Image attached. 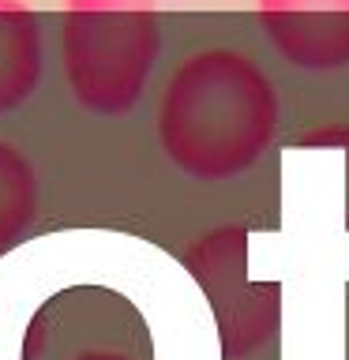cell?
<instances>
[{
	"label": "cell",
	"instance_id": "cell-7",
	"mask_svg": "<svg viewBox=\"0 0 349 360\" xmlns=\"http://www.w3.org/2000/svg\"><path fill=\"white\" fill-rule=\"evenodd\" d=\"M23 360H143L132 345L113 342V338H68V345H38V342H23Z\"/></svg>",
	"mask_w": 349,
	"mask_h": 360
},
{
	"label": "cell",
	"instance_id": "cell-5",
	"mask_svg": "<svg viewBox=\"0 0 349 360\" xmlns=\"http://www.w3.org/2000/svg\"><path fill=\"white\" fill-rule=\"evenodd\" d=\"M49 38L27 0H0V120L19 112L45 83Z\"/></svg>",
	"mask_w": 349,
	"mask_h": 360
},
{
	"label": "cell",
	"instance_id": "cell-8",
	"mask_svg": "<svg viewBox=\"0 0 349 360\" xmlns=\"http://www.w3.org/2000/svg\"><path fill=\"white\" fill-rule=\"evenodd\" d=\"M304 150H338L342 158V225L349 233V120H319L297 135Z\"/></svg>",
	"mask_w": 349,
	"mask_h": 360
},
{
	"label": "cell",
	"instance_id": "cell-6",
	"mask_svg": "<svg viewBox=\"0 0 349 360\" xmlns=\"http://www.w3.org/2000/svg\"><path fill=\"white\" fill-rule=\"evenodd\" d=\"M42 214V173L15 139L0 135V252L19 244Z\"/></svg>",
	"mask_w": 349,
	"mask_h": 360
},
{
	"label": "cell",
	"instance_id": "cell-3",
	"mask_svg": "<svg viewBox=\"0 0 349 360\" xmlns=\"http://www.w3.org/2000/svg\"><path fill=\"white\" fill-rule=\"evenodd\" d=\"M248 252L252 229L241 221L214 225L184 248V270L207 297L229 360L252 356L281 326V285L248 274Z\"/></svg>",
	"mask_w": 349,
	"mask_h": 360
},
{
	"label": "cell",
	"instance_id": "cell-1",
	"mask_svg": "<svg viewBox=\"0 0 349 360\" xmlns=\"http://www.w3.org/2000/svg\"><path fill=\"white\" fill-rule=\"evenodd\" d=\"M151 128L177 176L203 188L236 184L274 150L281 90L255 53L229 41L196 45L165 72Z\"/></svg>",
	"mask_w": 349,
	"mask_h": 360
},
{
	"label": "cell",
	"instance_id": "cell-2",
	"mask_svg": "<svg viewBox=\"0 0 349 360\" xmlns=\"http://www.w3.org/2000/svg\"><path fill=\"white\" fill-rule=\"evenodd\" d=\"M165 49L158 0H64L56 56L72 105L98 120L139 109Z\"/></svg>",
	"mask_w": 349,
	"mask_h": 360
},
{
	"label": "cell",
	"instance_id": "cell-4",
	"mask_svg": "<svg viewBox=\"0 0 349 360\" xmlns=\"http://www.w3.org/2000/svg\"><path fill=\"white\" fill-rule=\"evenodd\" d=\"M252 15L293 72L334 75L349 68V0H252Z\"/></svg>",
	"mask_w": 349,
	"mask_h": 360
}]
</instances>
